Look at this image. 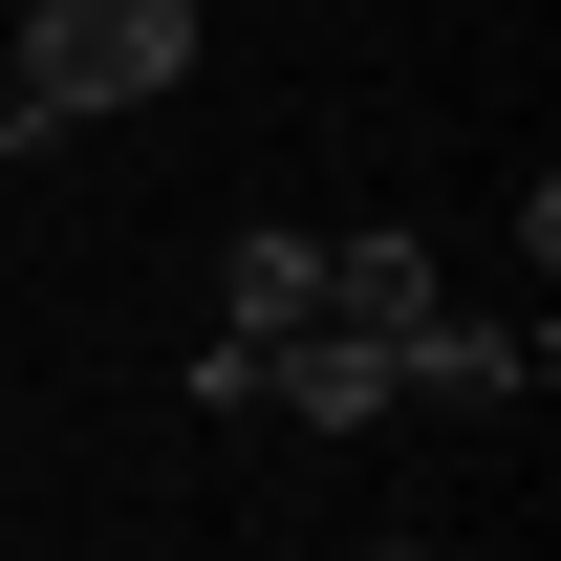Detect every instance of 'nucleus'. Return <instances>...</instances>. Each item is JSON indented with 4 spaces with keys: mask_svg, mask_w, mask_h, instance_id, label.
<instances>
[{
    "mask_svg": "<svg viewBox=\"0 0 561 561\" xmlns=\"http://www.w3.org/2000/svg\"><path fill=\"white\" fill-rule=\"evenodd\" d=\"M0 66H22L44 130H87V108H173V87H195V0H44Z\"/></svg>",
    "mask_w": 561,
    "mask_h": 561,
    "instance_id": "1",
    "label": "nucleus"
},
{
    "mask_svg": "<svg viewBox=\"0 0 561 561\" xmlns=\"http://www.w3.org/2000/svg\"><path fill=\"white\" fill-rule=\"evenodd\" d=\"M389 367H411V411H518V389H540V324H476V302H432Z\"/></svg>",
    "mask_w": 561,
    "mask_h": 561,
    "instance_id": "2",
    "label": "nucleus"
},
{
    "mask_svg": "<svg viewBox=\"0 0 561 561\" xmlns=\"http://www.w3.org/2000/svg\"><path fill=\"white\" fill-rule=\"evenodd\" d=\"M302 324H324V238H302V216H260V238L216 260V346H302Z\"/></svg>",
    "mask_w": 561,
    "mask_h": 561,
    "instance_id": "3",
    "label": "nucleus"
},
{
    "mask_svg": "<svg viewBox=\"0 0 561 561\" xmlns=\"http://www.w3.org/2000/svg\"><path fill=\"white\" fill-rule=\"evenodd\" d=\"M432 302H454V280H432V238H324V324H367V346H411Z\"/></svg>",
    "mask_w": 561,
    "mask_h": 561,
    "instance_id": "4",
    "label": "nucleus"
},
{
    "mask_svg": "<svg viewBox=\"0 0 561 561\" xmlns=\"http://www.w3.org/2000/svg\"><path fill=\"white\" fill-rule=\"evenodd\" d=\"M0 151H44V108H22V66H0Z\"/></svg>",
    "mask_w": 561,
    "mask_h": 561,
    "instance_id": "5",
    "label": "nucleus"
},
{
    "mask_svg": "<svg viewBox=\"0 0 561 561\" xmlns=\"http://www.w3.org/2000/svg\"><path fill=\"white\" fill-rule=\"evenodd\" d=\"M367 561H432V540H367Z\"/></svg>",
    "mask_w": 561,
    "mask_h": 561,
    "instance_id": "6",
    "label": "nucleus"
}]
</instances>
